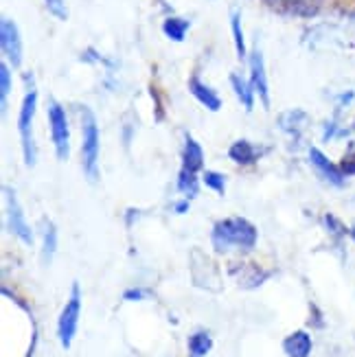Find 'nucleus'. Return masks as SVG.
Segmentation results:
<instances>
[{"label": "nucleus", "mask_w": 355, "mask_h": 357, "mask_svg": "<svg viewBox=\"0 0 355 357\" xmlns=\"http://www.w3.org/2000/svg\"><path fill=\"white\" fill-rule=\"evenodd\" d=\"M259 232L252 222L246 217H228L213 226L211 241L218 252H228L230 248H241V250H252L257 245Z\"/></svg>", "instance_id": "obj_1"}, {"label": "nucleus", "mask_w": 355, "mask_h": 357, "mask_svg": "<svg viewBox=\"0 0 355 357\" xmlns=\"http://www.w3.org/2000/svg\"><path fill=\"white\" fill-rule=\"evenodd\" d=\"M38 110V92L36 88L27 90V95L20 105L18 114V132H20V143H22V158L27 167H33L38 160V147L33 141V119Z\"/></svg>", "instance_id": "obj_2"}, {"label": "nucleus", "mask_w": 355, "mask_h": 357, "mask_svg": "<svg viewBox=\"0 0 355 357\" xmlns=\"http://www.w3.org/2000/svg\"><path fill=\"white\" fill-rule=\"evenodd\" d=\"M82 165L86 178L95 182L99 176V126L88 107L82 116Z\"/></svg>", "instance_id": "obj_3"}, {"label": "nucleus", "mask_w": 355, "mask_h": 357, "mask_svg": "<svg viewBox=\"0 0 355 357\" xmlns=\"http://www.w3.org/2000/svg\"><path fill=\"white\" fill-rule=\"evenodd\" d=\"M80 316H82V289L80 283H73L70 287V298L64 305L57 320V337L61 349H70L73 340L77 335V327H80Z\"/></svg>", "instance_id": "obj_4"}, {"label": "nucleus", "mask_w": 355, "mask_h": 357, "mask_svg": "<svg viewBox=\"0 0 355 357\" xmlns=\"http://www.w3.org/2000/svg\"><path fill=\"white\" fill-rule=\"evenodd\" d=\"M49 126H51V138L55 145V153L59 160H68L70 156V128H68V114L64 105L57 101H51L49 105Z\"/></svg>", "instance_id": "obj_5"}, {"label": "nucleus", "mask_w": 355, "mask_h": 357, "mask_svg": "<svg viewBox=\"0 0 355 357\" xmlns=\"http://www.w3.org/2000/svg\"><path fill=\"white\" fill-rule=\"evenodd\" d=\"M3 193H5V199H7V224H9V230L22 243L31 245V243H33V232H31V228H29V222L24 217V208H22L20 199H18V193H15L9 184L3 186Z\"/></svg>", "instance_id": "obj_6"}, {"label": "nucleus", "mask_w": 355, "mask_h": 357, "mask_svg": "<svg viewBox=\"0 0 355 357\" xmlns=\"http://www.w3.org/2000/svg\"><path fill=\"white\" fill-rule=\"evenodd\" d=\"M0 49H3L5 57L9 59V64L13 68H18L22 64V55H24L22 38L15 22L9 18H3V22H0Z\"/></svg>", "instance_id": "obj_7"}, {"label": "nucleus", "mask_w": 355, "mask_h": 357, "mask_svg": "<svg viewBox=\"0 0 355 357\" xmlns=\"http://www.w3.org/2000/svg\"><path fill=\"white\" fill-rule=\"evenodd\" d=\"M250 84H252L255 95H259L261 103H264V107H270V82L266 73L264 53L259 49H255L250 55Z\"/></svg>", "instance_id": "obj_8"}, {"label": "nucleus", "mask_w": 355, "mask_h": 357, "mask_svg": "<svg viewBox=\"0 0 355 357\" xmlns=\"http://www.w3.org/2000/svg\"><path fill=\"white\" fill-rule=\"evenodd\" d=\"M310 160H312V165L316 167V172H318L322 178H325L327 182H331L333 186H342V184H345V178H347V176L342 174L340 165L331 162L318 147H312V149H310Z\"/></svg>", "instance_id": "obj_9"}, {"label": "nucleus", "mask_w": 355, "mask_h": 357, "mask_svg": "<svg viewBox=\"0 0 355 357\" xmlns=\"http://www.w3.org/2000/svg\"><path fill=\"white\" fill-rule=\"evenodd\" d=\"M182 169L199 174L204 169V149L193 136H184V149H182Z\"/></svg>", "instance_id": "obj_10"}, {"label": "nucleus", "mask_w": 355, "mask_h": 357, "mask_svg": "<svg viewBox=\"0 0 355 357\" xmlns=\"http://www.w3.org/2000/svg\"><path fill=\"white\" fill-rule=\"evenodd\" d=\"M312 349H314L312 335L307 331H303V329L294 331V333L283 340V351H285L287 357H310Z\"/></svg>", "instance_id": "obj_11"}, {"label": "nucleus", "mask_w": 355, "mask_h": 357, "mask_svg": "<svg viewBox=\"0 0 355 357\" xmlns=\"http://www.w3.org/2000/svg\"><path fill=\"white\" fill-rule=\"evenodd\" d=\"M189 90H191V95L206 107V110H211V112L222 110V99H220V95L211 86H206L204 82H199L197 77H191Z\"/></svg>", "instance_id": "obj_12"}, {"label": "nucleus", "mask_w": 355, "mask_h": 357, "mask_svg": "<svg viewBox=\"0 0 355 357\" xmlns=\"http://www.w3.org/2000/svg\"><path fill=\"white\" fill-rule=\"evenodd\" d=\"M228 156H230V160H233L235 165H239V167H248V165H255V162H257L259 153H257V147H255L250 141H246V138H241V141H235L233 145H230Z\"/></svg>", "instance_id": "obj_13"}, {"label": "nucleus", "mask_w": 355, "mask_h": 357, "mask_svg": "<svg viewBox=\"0 0 355 357\" xmlns=\"http://www.w3.org/2000/svg\"><path fill=\"white\" fill-rule=\"evenodd\" d=\"M230 86H233L235 95L239 97V101L243 103L246 110H252V105H255V90H252V84H250V82H246L241 75L230 73Z\"/></svg>", "instance_id": "obj_14"}, {"label": "nucleus", "mask_w": 355, "mask_h": 357, "mask_svg": "<svg viewBox=\"0 0 355 357\" xmlns=\"http://www.w3.org/2000/svg\"><path fill=\"white\" fill-rule=\"evenodd\" d=\"M57 252V228L55 224L46 222V228H44V241H42V263L44 266H49L53 261Z\"/></svg>", "instance_id": "obj_15"}, {"label": "nucleus", "mask_w": 355, "mask_h": 357, "mask_svg": "<svg viewBox=\"0 0 355 357\" xmlns=\"http://www.w3.org/2000/svg\"><path fill=\"white\" fill-rule=\"evenodd\" d=\"M187 31H189V20H184V18H176V15H172V18H167L163 22V33L174 42H182L184 38H187Z\"/></svg>", "instance_id": "obj_16"}, {"label": "nucleus", "mask_w": 355, "mask_h": 357, "mask_svg": "<svg viewBox=\"0 0 355 357\" xmlns=\"http://www.w3.org/2000/svg\"><path fill=\"white\" fill-rule=\"evenodd\" d=\"M211 349H213V337L209 331H195L189 337V351L193 357H204L211 353Z\"/></svg>", "instance_id": "obj_17"}, {"label": "nucleus", "mask_w": 355, "mask_h": 357, "mask_svg": "<svg viewBox=\"0 0 355 357\" xmlns=\"http://www.w3.org/2000/svg\"><path fill=\"white\" fill-rule=\"evenodd\" d=\"M197 189H199V184H197V174L193 172H187V169H182L180 176H178V191L182 195H187L189 197H195L197 195Z\"/></svg>", "instance_id": "obj_18"}, {"label": "nucleus", "mask_w": 355, "mask_h": 357, "mask_svg": "<svg viewBox=\"0 0 355 357\" xmlns=\"http://www.w3.org/2000/svg\"><path fill=\"white\" fill-rule=\"evenodd\" d=\"M230 29H233V40H235V51L239 59L246 57V38H243V29H241V13L233 11L230 13Z\"/></svg>", "instance_id": "obj_19"}, {"label": "nucleus", "mask_w": 355, "mask_h": 357, "mask_svg": "<svg viewBox=\"0 0 355 357\" xmlns=\"http://www.w3.org/2000/svg\"><path fill=\"white\" fill-rule=\"evenodd\" d=\"M9 92H11V70L7 64H0V103H3V112L7 110Z\"/></svg>", "instance_id": "obj_20"}, {"label": "nucleus", "mask_w": 355, "mask_h": 357, "mask_svg": "<svg viewBox=\"0 0 355 357\" xmlns=\"http://www.w3.org/2000/svg\"><path fill=\"white\" fill-rule=\"evenodd\" d=\"M204 184L211 191L224 195L226 193V176L220 172H204Z\"/></svg>", "instance_id": "obj_21"}, {"label": "nucleus", "mask_w": 355, "mask_h": 357, "mask_svg": "<svg viewBox=\"0 0 355 357\" xmlns=\"http://www.w3.org/2000/svg\"><path fill=\"white\" fill-rule=\"evenodd\" d=\"M49 11L59 20H66L68 18V9H66V0H44Z\"/></svg>", "instance_id": "obj_22"}, {"label": "nucleus", "mask_w": 355, "mask_h": 357, "mask_svg": "<svg viewBox=\"0 0 355 357\" xmlns=\"http://www.w3.org/2000/svg\"><path fill=\"white\" fill-rule=\"evenodd\" d=\"M340 169L345 176H355V149H351L340 162Z\"/></svg>", "instance_id": "obj_23"}, {"label": "nucleus", "mask_w": 355, "mask_h": 357, "mask_svg": "<svg viewBox=\"0 0 355 357\" xmlns=\"http://www.w3.org/2000/svg\"><path fill=\"white\" fill-rule=\"evenodd\" d=\"M325 226L333 232V235H345L347 232V228L338 222V217H333V215H325Z\"/></svg>", "instance_id": "obj_24"}, {"label": "nucleus", "mask_w": 355, "mask_h": 357, "mask_svg": "<svg viewBox=\"0 0 355 357\" xmlns=\"http://www.w3.org/2000/svg\"><path fill=\"white\" fill-rule=\"evenodd\" d=\"M149 296V291L147 289H128L126 294H123V298L126 301H143V298H147Z\"/></svg>", "instance_id": "obj_25"}, {"label": "nucleus", "mask_w": 355, "mask_h": 357, "mask_svg": "<svg viewBox=\"0 0 355 357\" xmlns=\"http://www.w3.org/2000/svg\"><path fill=\"white\" fill-rule=\"evenodd\" d=\"M187 211H189V199L187 202H178L176 213H187Z\"/></svg>", "instance_id": "obj_26"}, {"label": "nucleus", "mask_w": 355, "mask_h": 357, "mask_svg": "<svg viewBox=\"0 0 355 357\" xmlns=\"http://www.w3.org/2000/svg\"><path fill=\"white\" fill-rule=\"evenodd\" d=\"M351 237H353V239H355V226H353V228H351Z\"/></svg>", "instance_id": "obj_27"}]
</instances>
